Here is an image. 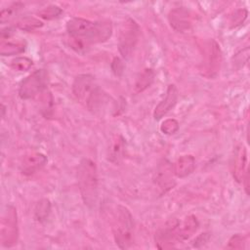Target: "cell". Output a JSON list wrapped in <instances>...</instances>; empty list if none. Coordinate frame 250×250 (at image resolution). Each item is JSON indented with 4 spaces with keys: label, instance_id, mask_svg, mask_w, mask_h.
Wrapping results in <instances>:
<instances>
[{
    "label": "cell",
    "instance_id": "19",
    "mask_svg": "<svg viewBox=\"0 0 250 250\" xmlns=\"http://www.w3.org/2000/svg\"><path fill=\"white\" fill-rule=\"evenodd\" d=\"M24 51H25V43L21 41H18V42L6 41V42H2L0 46L1 56L19 55L23 53Z\"/></svg>",
    "mask_w": 250,
    "mask_h": 250
},
{
    "label": "cell",
    "instance_id": "13",
    "mask_svg": "<svg viewBox=\"0 0 250 250\" xmlns=\"http://www.w3.org/2000/svg\"><path fill=\"white\" fill-rule=\"evenodd\" d=\"M179 97V92L175 84H170L167 87L164 98L155 106L153 111V117L155 120H160L164 115H166L177 104Z\"/></svg>",
    "mask_w": 250,
    "mask_h": 250
},
{
    "label": "cell",
    "instance_id": "21",
    "mask_svg": "<svg viewBox=\"0 0 250 250\" xmlns=\"http://www.w3.org/2000/svg\"><path fill=\"white\" fill-rule=\"evenodd\" d=\"M62 14V9L57 5H49L37 12L39 18L45 21H52L59 18Z\"/></svg>",
    "mask_w": 250,
    "mask_h": 250
},
{
    "label": "cell",
    "instance_id": "29",
    "mask_svg": "<svg viewBox=\"0 0 250 250\" xmlns=\"http://www.w3.org/2000/svg\"><path fill=\"white\" fill-rule=\"evenodd\" d=\"M110 67H111V70L112 72L116 75V76H121L123 71H124V68H125V65L123 63V61L118 58V57H115L113 58L112 62H111V64H110Z\"/></svg>",
    "mask_w": 250,
    "mask_h": 250
},
{
    "label": "cell",
    "instance_id": "2",
    "mask_svg": "<svg viewBox=\"0 0 250 250\" xmlns=\"http://www.w3.org/2000/svg\"><path fill=\"white\" fill-rule=\"evenodd\" d=\"M75 99L91 112L103 115L108 109L116 110V103L97 84L91 74L77 75L71 86Z\"/></svg>",
    "mask_w": 250,
    "mask_h": 250
},
{
    "label": "cell",
    "instance_id": "27",
    "mask_svg": "<svg viewBox=\"0 0 250 250\" xmlns=\"http://www.w3.org/2000/svg\"><path fill=\"white\" fill-rule=\"evenodd\" d=\"M245 237L239 233L233 234L227 245L228 249H243L245 247Z\"/></svg>",
    "mask_w": 250,
    "mask_h": 250
},
{
    "label": "cell",
    "instance_id": "5",
    "mask_svg": "<svg viewBox=\"0 0 250 250\" xmlns=\"http://www.w3.org/2000/svg\"><path fill=\"white\" fill-rule=\"evenodd\" d=\"M140 26L137 21L132 18H127L119 28L117 46L121 57L125 60L129 59L140 38Z\"/></svg>",
    "mask_w": 250,
    "mask_h": 250
},
{
    "label": "cell",
    "instance_id": "15",
    "mask_svg": "<svg viewBox=\"0 0 250 250\" xmlns=\"http://www.w3.org/2000/svg\"><path fill=\"white\" fill-rule=\"evenodd\" d=\"M199 222L193 215L187 216L182 222L178 221L175 229L177 242H183L190 238L198 229Z\"/></svg>",
    "mask_w": 250,
    "mask_h": 250
},
{
    "label": "cell",
    "instance_id": "8",
    "mask_svg": "<svg viewBox=\"0 0 250 250\" xmlns=\"http://www.w3.org/2000/svg\"><path fill=\"white\" fill-rule=\"evenodd\" d=\"M49 74L46 69H36L20 84L19 96L21 100H29L42 94L47 89Z\"/></svg>",
    "mask_w": 250,
    "mask_h": 250
},
{
    "label": "cell",
    "instance_id": "12",
    "mask_svg": "<svg viewBox=\"0 0 250 250\" xmlns=\"http://www.w3.org/2000/svg\"><path fill=\"white\" fill-rule=\"evenodd\" d=\"M247 163V151L243 145H238L235 146L231 160H230V171L233 179L237 183H242L243 177L246 172Z\"/></svg>",
    "mask_w": 250,
    "mask_h": 250
},
{
    "label": "cell",
    "instance_id": "9",
    "mask_svg": "<svg viewBox=\"0 0 250 250\" xmlns=\"http://www.w3.org/2000/svg\"><path fill=\"white\" fill-rule=\"evenodd\" d=\"M175 177L173 164H171L167 159H163L156 169L154 178L155 185L159 188L161 194H165L176 186Z\"/></svg>",
    "mask_w": 250,
    "mask_h": 250
},
{
    "label": "cell",
    "instance_id": "22",
    "mask_svg": "<svg viewBox=\"0 0 250 250\" xmlns=\"http://www.w3.org/2000/svg\"><path fill=\"white\" fill-rule=\"evenodd\" d=\"M43 25V22L33 17H25L17 22V26L24 31H32Z\"/></svg>",
    "mask_w": 250,
    "mask_h": 250
},
{
    "label": "cell",
    "instance_id": "7",
    "mask_svg": "<svg viewBox=\"0 0 250 250\" xmlns=\"http://www.w3.org/2000/svg\"><path fill=\"white\" fill-rule=\"evenodd\" d=\"M19 224L18 214L14 205H7L1 219L0 241L5 248H11L18 243Z\"/></svg>",
    "mask_w": 250,
    "mask_h": 250
},
{
    "label": "cell",
    "instance_id": "30",
    "mask_svg": "<svg viewBox=\"0 0 250 250\" xmlns=\"http://www.w3.org/2000/svg\"><path fill=\"white\" fill-rule=\"evenodd\" d=\"M210 238V234L209 232H203L201 234H199L195 239H194V246L195 247H199L200 245H203L205 244Z\"/></svg>",
    "mask_w": 250,
    "mask_h": 250
},
{
    "label": "cell",
    "instance_id": "18",
    "mask_svg": "<svg viewBox=\"0 0 250 250\" xmlns=\"http://www.w3.org/2000/svg\"><path fill=\"white\" fill-rule=\"evenodd\" d=\"M155 72L152 68H145L136 78L134 83V92L136 94L146 90L154 81Z\"/></svg>",
    "mask_w": 250,
    "mask_h": 250
},
{
    "label": "cell",
    "instance_id": "10",
    "mask_svg": "<svg viewBox=\"0 0 250 250\" xmlns=\"http://www.w3.org/2000/svg\"><path fill=\"white\" fill-rule=\"evenodd\" d=\"M168 21L174 30L187 32L192 27L193 16L190 10L185 7H177L169 12Z\"/></svg>",
    "mask_w": 250,
    "mask_h": 250
},
{
    "label": "cell",
    "instance_id": "25",
    "mask_svg": "<svg viewBox=\"0 0 250 250\" xmlns=\"http://www.w3.org/2000/svg\"><path fill=\"white\" fill-rule=\"evenodd\" d=\"M180 128V124L179 122L174 119V118H168V119H165L161 125H160V131L165 134V135H168V136H171V135H174L178 132Z\"/></svg>",
    "mask_w": 250,
    "mask_h": 250
},
{
    "label": "cell",
    "instance_id": "3",
    "mask_svg": "<svg viewBox=\"0 0 250 250\" xmlns=\"http://www.w3.org/2000/svg\"><path fill=\"white\" fill-rule=\"evenodd\" d=\"M77 183L84 204L89 208H94L99 195V178L98 168L93 160L81 159L77 167Z\"/></svg>",
    "mask_w": 250,
    "mask_h": 250
},
{
    "label": "cell",
    "instance_id": "23",
    "mask_svg": "<svg viewBox=\"0 0 250 250\" xmlns=\"http://www.w3.org/2000/svg\"><path fill=\"white\" fill-rule=\"evenodd\" d=\"M21 8H23V4L21 2H15V3H12L10 6H8L7 8H3L0 13L1 23H4L5 21H10L13 17H15V15H17V13Z\"/></svg>",
    "mask_w": 250,
    "mask_h": 250
},
{
    "label": "cell",
    "instance_id": "17",
    "mask_svg": "<svg viewBox=\"0 0 250 250\" xmlns=\"http://www.w3.org/2000/svg\"><path fill=\"white\" fill-rule=\"evenodd\" d=\"M195 169V158L190 154L180 156L173 164V171L177 178H186Z\"/></svg>",
    "mask_w": 250,
    "mask_h": 250
},
{
    "label": "cell",
    "instance_id": "20",
    "mask_svg": "<svg viewBox=\"0 0 250 250\" xmlns=\"http://www.w3.org/2000/svg\"><path fill=\"white\" fill-rule=\"evenodd\" d=\"M51 209H52V205L49 199L47 198H43L41 200H39L34 208V218L36 221L42 223L45 220H47V218L49 217L50 213H51Z\"/></svg>",
    "mask_w": 250,
    "mask_h": 250
},
{
    "label": "cell",
    "instance_id": "4",
    "mask_svg": "<svg viewBox=\"0 0 250 250\" xmlns=\"http://www.w3.org/2000/svg\"><path fill=\"white\" fill-rule=\"evenodd\" d=\"M112 232L116 245L120 249H128L134 244V220L130 210L118 205L114 214Z\"/></svg>",
    "mask_w": 250,
    "mask_h": 250
},
{
    "label": "cell",
    "instance_id": "16",
    "mask_svg": "<svg viewBox=\"0 0 250 250\" xmlns=\"http://www.w3.org/2000/svg\"><path fill=\"white\" fill-rule=\"evenodd\" d=\"M126 148V141L121 135H114L110 141L108 146L107 157L108 160L113 164H119L123 157Z\"/></svg>",
    "mask_w": 250,
    "mask_h": 250
},
{
    "label": "cell",
    "instance_id": "28",
    "mask_svg": "<svg viewBox=\"0 0 250 250\" xmlns=\"http://www.w3.org/2000/svg\"><path fill=\"white\" fill-rule=\"evenodd\" d=\"M42 101H43V108L42 111L44 113L45 116H49V111L52 110V106H53V96L51 95L50 92H45L44 91V95L42 96Z\"/></svg>",
    "mask_w": 250,
    "mask_h": 250
},
{
    "label": "cell",
    "instance_id": "26",
    "mask_svg": "<svg viewBox=\"0 0 250 250\" xmlns=\"http://www.w3.org/2000/svg\"><path fill=\"white\" fill-rule=\"evenodd\" d=\"M247 15H248V12L246 9L235 10L229 17V26L231 28H233V27L240 25L246 20Z\"/></svg>",
    "mask_w": 250,
    "mask_h": 250
},
{
    "label": "cell",
    "instance_id": "1",
    "mask_svg": "<svg viewBox=\"0 0 250 250\" xmlns=\"http://www.w3.org/2000/svg\"><path fill=\"white\" fill-rule=\"evenodd\" d=\"M112 23L109 20L89 21L73 17L66 22L70 47L77 53L85 52L92 45L104 43L112 35Z\"/></svg>",
    "mask_w": 250,
    "mask_h": 250
},
{
    "label": "cell",
    "instance_id": "24",
    "mask_svg": "<svg viewBox=\"0 0 250 250\" xmlns=\"http://www.w3.org/2000/svg\"><path fill=\"white\" fill-rule=\"evenodd\" d=\"M33 64L31 59L27 57H17L11 61L10 66L16 71H26Z\"/></svg>",
    "mask_w": 250,
    "mask_h": 250
},
{
    "label": "cell",
    "instance_id": "6",
    "mask_svg": "<svg viewBox=\"0 0 250 250\" xmlns=\"http://www.w3.org/2000/svg\"><path fill=\"white\" fill-rule=\"evenodd\" d=\"M222 60L223 56L220 45L214 39H208L202 48L201 74L208 79L215 78L220 72Z\"/></svg>",
    "mask_w": 250,
    "mask_h": 250
},
{
    "label": "cell",
    "instance_id": "11",
    "mask_svg": "<svg viewBox=\"0 0 250 250\" xmlns=\"http://www.w3.org/2000/svg\"><path fill=\"white\" fill-rule=\"evenodd\" d=\"M177 219H170L163 228L159 229L155 233V244L158 249H170L175 247L177 243L175 229L178 224Z\"/></svg>",
    "mask_w": 250,
    "mask_h": 250
},
{
    "label": "cell",
    "instance_id": "14",
    "mask_svg": "<svg viewBox=\"0 0 250 250\" xmlns=\"http://www.w3.org/2000/svg\"><path fill=\"white\" fill-rule=\"evenodd\" d=\"M47 163V157L41 152L26 154L21 162V172L25 176H30L41 170Z\"/></svg>",
    "mask_w": 250,
    "mask_h": 250
},
{
    "label": "cell",
    "instance_id": "31",
    "mask_svg": "<svg viewBox=\"0 0 250 250\" xmlns=\"http://www.w3.org/2000/svg\"><path fill=\"white\" fill-rule=\"evenodd\" d=\"M14 33V27L12 26H7L1 30V39L4 41L5 39H8L9 37L12 36Z\"/></svg>",
    "mask_w": 250,
    "mask_h": 250
}]
</instances>
